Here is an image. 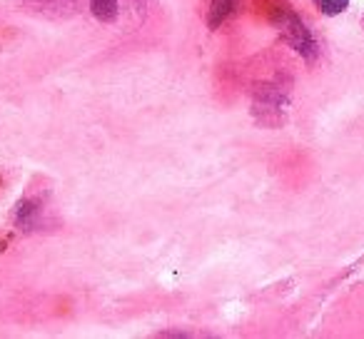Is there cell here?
Listing matches in <instances>:
<instances>
[{
  "instance_id": "1",
  "label": "cell",
  "mask_w": 364,
  "mask_h": 339,
  "mask_svg": "<svg viewBox=\"0 0 364 339\" xmlns=\"http://www.w3.org/2000/svg\"><path fill=\"white\" fill-rule=\"evenodd\" d=\"M314 6H317V11L324 13V16H339V13L347 11L349 0H314Z\"/></svg>"
}]
</instances>
